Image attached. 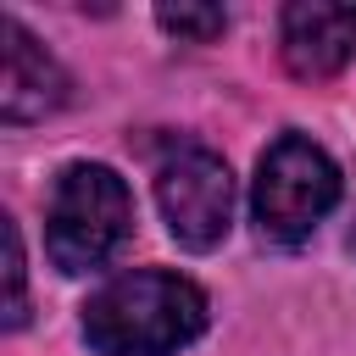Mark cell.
<instances>
[{"label":"cell","instance_id":"1","mask_svg":"<svg viewBox=\"0 0 356 356\" xmlns=\"http://www.w3.org/2000/svg\"><path fill=\"white\" fill-rule=\"evenodd\" d=\"M206 334V295L178 273H122L83 306V339L100 356H178Z\"/></svg>","mask_w":356,"mask_h":356},{"label":"cell","instance_id":"2","mask_svg":"<svg viewBox=\"0 0 356 356\" xmlns=\"http://www.w3.org/2000/svg\"><path fill=\"white\" fill-rule=\"evenodd\" d=\"M134 228V195L128 184L100 161L61 167L44 211V250L61 273H95L106 267Z\"/></svg>","mask_w":356,"mask_h":356},{"label":"cell","instance_id":"3","mask_svg":"<svg viewBox=\"0 0 356 356\" xmlns=\"http://www.w3.org/2000/svg\"><path fill=\"white\" fill-rule=\"evenodd\" d=\"M339 200V167L306 134H278L256 167V228L278 245H300Z\"/></svg>","mask_w":356,"mask_h":356},{"label":"cell","instance_id":"4","mask_svg":"<svg viewBox=\"0 0 356 356\" xmlns=\"http://www.w3.org/2000/svg\"><path fill=\"white\" fill-rule=\"evenodd\" d=\"M156 206L184 250H211L234 222V172L206 145H172L156 167Z\"/></svg>","mask_w":356,"mask_h":356},{"label":"cell","instance_id":"5","mask_svg":"<svg viewBox=\"0 0 356 356\" xmlns=\"http://www.w3.org/2000/svg\"><path fill=\"white\" fill-rule=\"evenodd\" d=\"M284 67L295 78H334L356 50V6L339 0H295L278 22Z\"/></svg>","mask_w":356,"mask_h":356},{"label":"cell","instance_id":"6","mask_svg":"<svg viewBox=\"0 0 356 356\" xmlns=\"http://www.w3.org/2000/svg\"><path fill=\"white\" fill-rule=\"evenodd\" d=\"M0 39H6L0 117H6V122H39V117L61 111V106H67V72L56 67V56H50L17 17L0 22Z\"/></svg>","mask_w":356,"mask_h":356},{"label":"cell","instance_id":"7","mask_svg":"<svg viewBox=\"0 0 356 356\" xmlns=\"http://www.w3.org/2000/svg\"><path fill=\"white\" fill-rule=\"evenodd\" d=\"M156 22H161L167 33H178V39H195V44H206V39H217V33L228 28L222 6H161Z\"/></svg>","mask_w":356,"mask_h":356},{"label":"cell","instance_id":"8","mask_svg":"<svg viewBox=\"0 0 356 356\" xmlns=\"http://www.w3.org/2000/svg\"><path fill=\"white\" fill-rule=\"evenodd\" d=\"M0 234H6V328H17L28 317V267H22V234L11 217H0Z\"/></svg>","mask_w":356,"mask_h":356}]
</instances>
